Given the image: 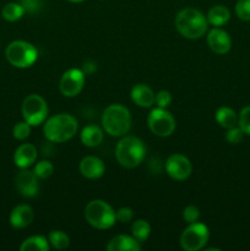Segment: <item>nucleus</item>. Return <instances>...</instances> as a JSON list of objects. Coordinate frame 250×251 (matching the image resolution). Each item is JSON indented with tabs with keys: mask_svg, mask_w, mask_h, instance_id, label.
Returning a JSON list of instances; mask_svg holds the SVG:
<instances>
[{
	"mask_svg": "<svg viewBox=\"0 0 250 251\" xmlns=\"http://www.w3.org/2000/svg\"><path fill=\"white\" fill-rule=\"evenodd\" d=\"M25 9L21 4H17V2H9L4 6L2 9V17H4L6 21L14 22L17 20L21 19L25 14Z\"/></svg>",
	"mask_w": 250,
	"mask_h": 251,
	"instance_id": "24",
	"label": "nucleus"
},
{
	"mask_svg": "<svg viewBox=\"0 0 250 251\" xmlns=\"http://www.w3.org/2000/svg\"><path fill=\"white\" fill-rule=\"evenodd\" d=\"M238 125L245 135L250 136V105L244 107L238 117Z\"/></svg>",
	"mask_w": 250,
	"mask_h": 251,
	"instance_id": "27",
	"label": "nucleus"
},
{
	"mask_svg": "<svg viewBox=\"0 0 250 251\" xmlns=\"http://www.w3.org/2000/svg\"><path fill=\"white\" fill-rule=\"evenodd\" d=\"M102 126L110 136H125L131 129V115L129 109L122 104H110L103 112Z\"/></svg>",
	"mask_w": 250,
	"mask_h": 251,
	"instance_id": "4",
	"label": "nucleus"
},
{
	"mask_svg": "<svg viewBox=\"0 0 250 251\" xmlns=\"http://www.w3.org/2000/svg\"><path fill=\"white\" fill-rule=\"evenodd\" d=\"M37 150L33 145L24 144L15 151L14 162L19 168H28L36 162Z\"/></svg>",
	"mask_w": 250,
	"mask_h": 251,
	"instance_id": "16",
	"label": "nucleus"
},
{
	"mask_svg": "<svg viewBox=\"0 0 250 251\" xmlns=\"http://www.w3.org/2000/svg\"><path fill=\"white\" fill-rule=\"evenodd\" d=\"M34 174L39 179H48L53 174L54 167L49 161H41L34 167Z\"/></svg>",
	"mask_w": 250,
	"mask_h": 251,
	"instance_id": "26",
	"label": "nucleus"
},
{
	"mask_svg": "<svg viewBox=\"0 0 250 251\" xmlns=\"http://www.w3.org/2000/svg\"><path fill=\"white\" fill-rule=\"evenodd\" d=\"M108 251H140L141 245L134 237L129 235H117L107 245Z\"/></svg>",
	"mask_w": 250,
	"mask_h": 251,
	"instance_id": "18",
	"label": "nucleus"
},
{
	"mask_svg": "<svg viewBox=\"0 0 250 251\" xmlns=\"http://www.w3.org/2000/svg\"><path fill=\"white\" fill-rule=\"evenodd\" d=\"M207 44L213 53L223 55L232 48V39L225 29L213 28L207 34Z\"/></svg>",
	"mask_w": 250,
	"mask_h": 251,
	"instance_id": "13",
	"label": "nucleus"
},
{
	"mask_svg": "<svg viewBox=\"0 0 250 251\" xmlns=\"http://www.w3.org/2000/svg\"><path fill=\"white\" fill-rule=\"evenodd\" d=\"M147 124L152 134L159 137H168L175 130V119L164 108L152 109L147 118Z\"/></svg>",
	"mask_w": 250,
	"mask_h": 251,
	"instance_id": "9",
	"label": "nucleus"
},
{
	"mask_svg": "<svg viewBox=\"0 0 250 251\" xmlns=\"http://www.w3.org/2000/svg\"><path fill=\"white\" fill-rule=\"evenodd\" d=\"M216 120L225 129H230L238 125V115L229 107H221L216 112Z\"/></svg>",
	"mask_w": 250,
	"mask_h": 251,
	"instance_id": "21",
	"label": "nucleus"
},
{
	"mask_svg": "<svg viewBox=\"0 0 250 251\" xmlns=\"http://www.w3.org/2000/svg\"><path fill=\"white\" fill-rule=\"evenodd\" d=\"M21 251H48L49 250V240L42 235H33V237L27 238L20 247Z\"/></svg>",
	"mask_w": 250,
	"mask_h": 251,
	"instance_id": "22",
	"label": "nucleus"
},
{
	"mask_svg": "<svg viewBox=\"0 0 250 251\" xmlns=\"http://www.w3.org/2000/svg\"><path fill=\"white\" fill-rule=\"evenodd\" d=\"M210 232L203 223L194 222L184 229L180 235V247L185 251H199L203 249L208 242Z\"/></svg>",
	"mask_w": 250,
	"mask_h": 251,
	"instance_id": "7",
	"label": "nucleus"
},
{
	"mask_svg": "<svg viewBox=\"0 0 250 251\" xmlns=\"http://www.w3.org/2000/svg\"><path fill=\"white\" fill-rule=\"evenodd\" d=\"M22 115L31 126L42 124L48 115V104L39 95H29L22 103Z\"/></svg>",
	"mask_w": 250,
	"mask_h": 251,
	"instance_id": "8",
	"label": "nucleus"
},
{
	"mask_svg": "<svg viewBox=\"0 0 250 251\" xmlns=\"http://www.w3.org/2000/svg\"><path fill=\"white\" fill-rule=\"evenodd\" d=\"M131 100H134L135 104L142 108H150L153 105L154 103V93L151 88L144 83H139V85L134 86L131 90Z\"/></svg>",
	"mask_w": 250,
	"mask_h": 251,
	"instance_id": "17",
	"label": "nucleus"
},
{
	"mask_svg": "<svg viewBox=\"0 0 250 251\" xmlns=\"http://www.w3.org/2000/svg\"><path fill=\"white\" fill-rule=\"evenodd\" d=\"M166 172L172 179L176 181L186 180L191 176L193 166L185 156L174 153L166 161Z\"/></svg>",
	"mask_w": 250,
	"mask_h": 251,
	"instance_id": "11",
	"label": "nucleus"
},
{
	"mask_svg": "<svg viewBox=\"0 0 250 251\" xmlns=\"http://www.w3.org/2000/svg\"><path fill=\"white\" fill-rule=\"evenodd\" d=\"M21 5L24 6L25 11L29 12V14H34L38 11L42 6L41 0H21Z\"/></svg>",
	"mask_w": 250,
	"mask_h": 251,
	"instance_id": "34",
	"label": "nucleus"
},
{
	"mask_svg": "<svg viewBox=\"0 0 250 251\" xmlns=\"http://www.w3.org/2000/svg\"><path fill=\"white\" fill-rule=\"evenodd\" d=\"M5 55L12 66L25 69L33 65L38 56V51L28 42L15 41L7 46Z\"/></svg>",
	"mask_w": 250,
	"mask_h": 251,
	"instance_id": "6",
	"label": "nucleus"
},
{
	"mask_svg": "<svg viewBox=\"0 0 250 251\" xmlns=\"http://www.w3.org/2000/svg\"><path fill=\"white\" fill-rule=\"evenodd\" d=\"M244 132H243V130L240 129L239 126H234V127H230V129L227 130V132H225V140H227L229 144H233V145H237V144H240V142L243 141V139H244Z\"/></svg>",
	"mask_w": 250,
	"mask_h": 251,
	"instance_id": "30",
	"label": "nucleus"
},
{
	"mask_svg": "<svg viewBox=\"0 0 250 251\" xmlns=\"http://www.w3.org/2000/svg\"><path fill=\"white\" fill-rule=\"evenodd\" d=\"M131 232L137 242H146L149 239L150 234H151V226L145 220H137L132 223Z\"/></svg>",
	"mask_w": 250,
	"mask_h": 251,
	"instance_id": "23",
	"label": "nucleus"
},
{
	"mask_svg": "<svg viewBox=\"0 0 250 251\" xmlns=\"http://www.w3.org/2000/svg\"><path fill=\"white\" fill-rule=\"evenodd\" d=\"M69 1H71V2H82V1H85V0H69Z\"/></svg>",
	"mask_w": 250,
	"mask_h": 251,
	"instance_id": "35",
	"label": "nucleus"
},
{
	"mask_svg": "<svg viewBox=\"0 0 250 251\" xmlns=\"http://www.w3.org/2000/svg\"><path fill=\"white\" fill-rule=\"evenodd\" d=\"M199 217H200V211L196 206L189 205L184 208L183 211V218L185 222H188L189 225L194 222H198Z\"/></svg>",
	"mask_w": 250,
	"mask_h": 251,
	"instance_id": "31",
	"label": "nucleus"
},
{
	"mask_svg": "<svg viewBox=\"0 0 250 251\" xmlns=\"http://www.w3.org/2000/svg\"><path fill=\"white\" fill-rule=\"evenodd\" d=\"M49 244L54 248V249L58 250H64L69 247L70 244V238L66 233H64L63 230H53V232L49 233L48 235Z\"/></svg>",
	"mask_w": 250,
	"mask_h": 251,
	"instance_id": "25",
	"label": "nucleus"
},
{
	"mask_svg": "<svg viewBox=\"0 0 250 251\" xmlns=\"http://www.w3.org/2000/svg\"><path fill=\"white\" fill-rule=\"evenodd\" d=\"M34 218V212L31 206L19 205L10 213V225L16 229L28 227Z\"/></svg>",
	"mask_w": 250,
	"mask_h": 251,
	"instance_id": "15",
	"label": "nucleus"
},
{
	"mask_svg": "<svg viewBox=\"0 0 250 251\" xmlns=\"http://www.w3.org/2000/svg\"><path fill=\"white\" fill-rule=\"evenodd\" d=\"M85 218L96 229H108L117 221L115 212L109 203L102 200H92L85 207Z\"/></svg>",
	"mask_w": 250,
	"mask_h": 251,
	"instance_id": "5",
	"label": "nucleus"
},
{
	"mask_svg": "<svg viewBox=\"0 0 250 251\" xmlns=\"http://www.w3.org/2000/svg\"><path fill=\"white\" fill-rule=\"evenodd\" d=\"M12 134L16 140H25L31 134V125L27 122H20L14 126Z\"/></svg>",
	"mask_w": 250,
	"mask_h": 251,
	"instance_id": "29",
	"label": "nucleus"
},
{
	"mask_svg": "<svg viewBox=\"0 0 250 251\" xmlns=\"http://www.w3.org/2000/svg\"><path fill=\"white\" fill-rule=\"evenodd\" d=\"M146 156V146L135 136H123L115 147V158L118 163L127 169L140 166Z\"/></svg>",
	"mask_w": 250,
	"mask_h": 251,
	"instance_id": "3",
	"label": "nucleus"
},
{
	"mask_svg": "<svg viewBox=\"0 0 250 251\" xmlns=\"http://www.w3.org/2000/svg\"><path fill=\"white\" fill-rule=\"evenodd\" d=\"M235 15L243 21H250V0H238L235 4Z\"/></svg>",
	"mask_w": 250,
	"mask_h": 251,
	"instance_id": "28",
	"label": "nucleus"
},
{
	"mask_svg": "<svg viewBox=\"0 0 250 251\" xmlns=\"http://www.w3.org/2000/svg\"><path fill=\"white\" fill-rule=\"evenodd\" d=\"M80 173L87 179H98L104 174L105 167L102 159L95 156H87L81 159Z\"/></svg>",
	"mask_w": 250,
	"mask_h": 251,
	"instance_id": "14",
	"label": "nucleus"
},
{
	"mask_svg": "<svg viewBox=\"0 0 250 251\" xmlns=\"http://www.w3.org/2000/svg\"><path fill=\"white\" fill-rule=\"evenodd\" d=\"M175 27L179 33L188 39L201 38L208 28L207 17L194 7H186L178 12Z\"/></svg>",
	"mask_w": 250,
	"mask_h": 251,
	"instance_id": "1",
	"label": "nucleus"
},
{
	"mask_svg": "<svg viewBox=\"0 0 250 251\" xmlns=\"http://www.w3.org/2000/svg\"><path fill=\"white\" fill-rule=\"evenodd\" d=\"M154 102L159 108H164L166 109L169 104L172 103V95L168 91H159L154 97Z\"/></svg>",
	"mask_w": 250,
	"mask_h": 251,
	"instance_id": "32",
	"label": "nucleus"
},
{
	"mask_svg": "<svg viewBox=\"0 0 250 251\" xmlns=\"http://www.w3.org/2000/svg\"><path fill=\"white\" fill-rule=\"evenodd\" d=\"M115 217H117L118 222L127 223L134 217V211L130 207H122L115 212Z\"/></svg>",
	"mask_w": 250,
	"mask_h": 251,
	"instance_id": "33",
	"label": "nucleus"
},
{
	"mask_svg": "<svg viewBox=\"0 0 250 251\" xmlns=\"http://www.w3.org/2000/svg\"><path fill=\"white\" fill-rule=\"evenodd\" d=\"M85 86V73L80 69H69L61 76L59 88L65 97H75L82 91Z\"/></svg>",
	"mask_w": 250,
	"mask_h": 251,
	"instance_id": "10",
	"label": "nucleus"
},
{
	"mask_svg": "<svg viewBox=\"0 0 250 251\" xmlns=\"http://www.w3.org/2000/svg\"><path fill=\"white\" fill-rule=\"evenodd\" d=\"M206 17H207L208 24L213 25L216 27H220L229 21L230 11L228 10V7L223 6V5H216V6L211 7L208 10Z\"/></svg>",
	"mask_w": 250,
	"mask_h": 251,
	"instance_id": "20",
	"label": "nucleus"
},
{
	"mask_svg": "<svg viewBox=\"0 0 250 251\" xmlns=\"http://www.w3.org/2000/svg\"><path fill=\"white\" fill-rule=\"evenodd\" d=\"M81 141L87 147H96L102 144L103 131L97 125H88L81 131Z\"/></svg>",
	"mask_w": 250,
	"mask_h": 251,
	"instance_id": "19",
	"label": "nucleus"
},
{
	"mask_svg": "<svg viewBox=\"0 0 250 251\" xmlns=\"http://www.w3.org/2000/svg\"><path fill=\"white\" fill-rule=\"evenodd\" d=\"M77 127V120L73 115L58 114L47 120L43 131L47 140L55 144H63L75 136Z\"/></svg>",
	"mask_w": 250,
	"mask_h": 251,
	"instance_id": "2",
	"label": "nucleus"
},
{
	"mask_svg": "<svg viewBox=\"0 0 250 251\" xmlns=\"http://www.w3.org/2000/svg\"><path fill=\"white\" fill-rule=\"evenodd\" d=\"M15 185L19 193L25 198H33L38 193V180L34 172L27 171L26 168L20 172L15 178Z\"/></svg>",
	"mask_w": 250,
	"mask_h": 251,
	"instance_id": "12",
	"label": "nucleus"
}]
</instances>
